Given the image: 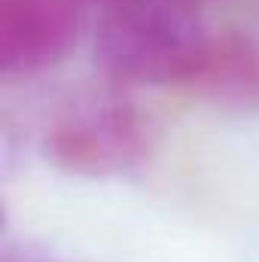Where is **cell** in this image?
Returning a JSON list of instances; mask_svg holds the SVG:
<instances>
[{"instance_id":"7a4b0ae2","label":"cell","mask_w":259,"mask_h":262,"mask_svg":"<svg viewBox=\"0 0 259 262\" xmlns=\"http://www.w3.org/2000/svg\"><path fill=\"white\" fill-rule=\"evenodd\" d=\"M149 149V131L125 101L73 104L43 131L46 159L73 177H119L134 171Z\"/></svg>"},{"instance_id":"277c9868","label":"cell","mask_w":259,"mask_h":262,"mask_svg":"<svg viewBox=\"0 0 259 262\" xmlns=\"http://www.w3.org/2000/svg\"><path fill=\"white\" fill-rule=\"evenodd\" d=\"M195 79L220 104H232V107L259 104V55L253 52L235 49V52L220 55V61L207 55Z\"/></svg>"},{"instance_id":"6da1fadb","label":"cell","mask_w":259,"mask_h":262,"mask_svg":"<svg viewBox=\"0 0 259 262\" xmlns=\"http://www.w3.org/2000/svg\"><path fill=\"white\" fill-rule=\"evenodd\" d=\"M98 58L119 82L159 85L195 79L207 49L192 18L168 3H134L113 12L98 37Z\"/></svg>"},{"instance_id":"3957f363","label":"cell","mask_w":259,"mask_h":262,"mask_svg":"<svg viewBox=\"0 0 259 262\" xmlns=\"http://www.w3.org/2000/svg\"><path fill=\"white\" fill-rule=\"evenodd\" d=\"M73 37L70 15L52 0H3L0 61L12 73H31L64 55Z\"/></svg>"}]
</instances>
